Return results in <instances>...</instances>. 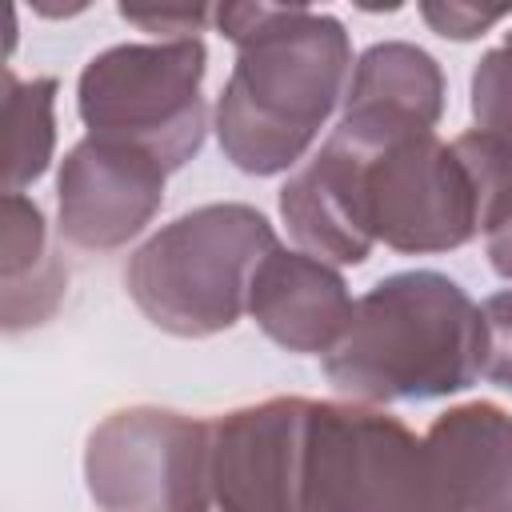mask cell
<instances>
[{
  "instance_id": "cell-1",
  "label": "cell",
  "mask_w": 512,
  "mask_h": 512,
  "mask_svg": "<svg viewBox=\"0 0 512 512\" xmlns=\"http://www.w3.org/2000/svg\"><path fill=\"white\" fill-rule=\"evenodd\" d=\"M212 20L236 44L216 100L220 152L248 176L288 172L348 96V32L304 4H220Z\"/></svg>"
},
{
  "instance_id": "cell-2",
  "label": "cell",
  "mask_w": 512,
  "mask_h": 512,
  "mask_svg": "<svg viewBox=\"0 0 512 512\" xmlns=\"http://www.w3.org/2000/svg\"><path fill=\"white\" fill-rule=\"evenodd\" d=\"M324 376L356 404L436 400L480 376V308L444 272L416 268L372 284Z\"/></svg>"
},
{
  "instance_id": "cell-3",
  "label": "cell",
  "mask_w": 512,
  "mask_h": 512,
  "mask_svg": "<svg viewBox=\"0 0 512 512\" xmlns=\"http://www.w3.org/2000/svg\"><path fill=\"white\" fill-rule=\"evenodd\" d=\"M276 232L252 204H204L148 236L124 288L136 308L172 336H216L248 312V288Z\"/></svg>"
},
{
  "instance_id": "cell-4",
  "label": "cell",
  "mask_w": 512,
  "mask_h": 512,
  "mask_svg": "<svg viewBox=\"0 0 512 512\" xmlns=\"http://www.w3.org/2000/svg\"><path fill=\"white\" fill-rule=\"evenodd\" d=\"M304 512H452L428 440L372 404L312 400Z\"/></svg>"
},
{
  "instance_id": "cell-5",
  "label": "cell",
  "mask_w": 512,
  "mask_h": 512,
  "mask_svg": "<svg viewBox=\"0 0 512 512\" xmlns=\"http://www.w3.org/2000/svg\"><path fill=\"white\" fill-rule=\"evenodd\" d=\"M204 68L208 52L200 36L116 44L80 72V120L88 136L144 148L168 172L184 168L208 132V104L200 96Z\"/></svg>"
},
{
  "instance_id": "cell-6",
  "label": "cell",
  "mask_w": 512,
  "mask_h": 512,
  "mask_svg": "<svg viewBox=\"0 0 512 512\" xmlns=\"http://www.w3.org/2000/svg\"><path fill=\"white\" fill-rule=\"evenodd\" d=\"M364 144V204L376 240H384L392 252L424 256L452 252L480 232L484 212L476 180L460 152L432 128H408Z\"/></svg>"
},
{
  "instance_id": "cell-7",
  "label": "cell",
  "mask_w": 512,
  "mask_h": 512,
  "mask_svg": "<svg viewBox=\"0 0 512 512\" xmlns=\"http://www.w3.org/2000/svg\"><path fill=\"white\" fill-rule=\"evenodd\" d=\"M304 396H272L204 420L188 512H304Z\"/></svg>"
},
{
  "instance_id": "cell-8",
  "label": "cell",
  "mask_w": 512,
  "mask_h": 512,
  "mask_svg": "<svg viewBox=\"0 0 512 512\" xmlns=\"http://www.w3.org/2000/svg\"><path fill=\"white\" fill-rule=\"evenodd\" d=\"M204 420L172 408H120L88 436L84 480L104 512H188Z\"/></svg>"
},
{
  "instance_id": "cell-9",
  "label": "cell",
  "mask_w": 512,
  "mask_h": 512,
  "mask_svg": "<svg viewBox=\"0 0 512 512\" xmlns=\"http://www.w3.org/2000/svg\"><path fill=\"white\" fill-rule=\"evenodd\" d=\"M164 176L168 168L144 148L84 136L56 176L60 236L80 252L124 248L160 212Z\"/></svg>"
},
{
  "instance_id": "cell-10",
  "label": "cell",
  "mask_w": 512,
  "mask_h": 512,
  "mask_svg": "<svg viewBox=\"0 0 512 512\" xmlns=\"http://www.w3.org/2000/svg\"><path fill=\"white\" fill-rule=\"evenodd\" d=\"M364 164L368 144L336 124L324 148L280 188V216L308 256L336 264L368 260L376 236L368 228Z\"/></svg>"
},
{
  "instance_id": "cell-11",
  "label": "cell",
  "mask_w": 512,
  "mask_h": 512,
  "mask_svg": "<svg viewBox=\"0 0 512 512\" xmlns=\"http://www.w3.org/2000/svg\"><path fill=\"white\" fill-rule=\"evenodd\" d=\"M352 312L348 284L332 264L280 244L260 260L248 288V316L256 328L296 356H328L348 332Z\"/></svg>"
},
{
  "instance_id": "cell-12",
  "label": "cell",
  "mask_w": 512,
  "mask_h": 512,
  "mask_svg": "<svg viewBox=\"0 0 512 512\" xmlns=\"http://www.w3.org/2000/svg\"><path fill=\"white\" fill-rule=\"evenodd\" d=\"M424 440L452 512H512V416L500 404L448 408Z\"/></svg>"
},
{
  "instance_id": "cell-13",
  "label": "cell",
  "mask_w": 512,
  "mask_h": 512,
  "mask_svg": "<svg viewBox=\"0 0 512 512\" xmlns=\"http://www.w3.org/2000/svg\"><path fill=\"white\" fill-rule=\"evenodd\" d=\"M444 112V72L440 64L404 40L372 44L344 96L340 124L368 136L388 140L408 128H436Z\"/></svg>"
},
{
  "instance_id": "cell-14",
  "label": "cell",
  "mask_w": 512,
  "mask_h": 512,
  "mask_svg": "<svg viewBox=\"0 0 512 512\" xmlns=\"http://www.w3.org/2000/svg\"><path fill=\"white\" fill-rule=\"evenodd\" d=\"M0 280H4V328L20 332L44 324L68 284L64 264L48 248L44 212L24 192H4L0 228Z\"/></svg>"
},
{
  "instance_id": "cell-15",
  "label": "cell",
  "mask_w": 512,
  "mask_h": 512,
  "mask_svg": "<svg viewBox=\"0 0 512 512\" xmlns=\"http://www.w3.org/2000/svg\"><path fill=\"white\" fill-rule=\"evenodd\" d=\"M56 80L36 76V80H16L8 68L4 76V120H8V160H4V188L20 192L24 184L40 180L52 148H56Z\"/></svg>"
},
{
  "instance_id": "cell-16",
  "label": "cell",
  "mask_w": 512,
  "mask_h": 512,
  "mask_svg": "<svg viewBox=\"0 0 512 512\" xmlns=\"http://www.w3.org/2000/svg\"><path fill=\"white\" fill-rule=\"evenodd\" d=\"M472 116L512 160V32L500 48H488L472 72Z\"/></svg>"
},
{
  "instance_id": "cell-17",
  "label": "cell",
  "mask_w": 512,
  "mask_h": 512,
  "mask_svg": "<svg viewBox=\"0 0 512 512\" xmlns=\"http://www.w3.org/2000/svg\"><path fill=\"white\" fill-rule=\"evenodd\" d=\"M480 376L512 392V288L480 304Z\"/></svg>"
},
{
  "instance_id": "cell-18",
  "label": "cell",
  "mask_w": 512,
  "mask_h": 512,
  "mask_svg": "<svg viewBox=\"0 0 512 512\" xmlns=\"http://www.w3.org/2000/svg\"><path fill=\"white\" fill-rule=\"evenodd\" d=\"M420 16L440 32V36H452V40H472L480 32H488L492 24H500L504 16H512V4L504 8H476V4H420Z\"/></svg>"
},
{
  "instance_id": "cell-19",
  "label": "cell",
  "mask_w": 512,
  "mask_h": 512,
  "mask_svg": "<svg viewBox=\"0 0 512 512\" xmlns=\"http://www.w3.org/2000/svg\"><path fill=\"white\" fill-rule=\"evenodd\" d=\"M120 16L156 40H196V32L216 16V8H120Z\"/></svg>"
},
{
  "instance_id": "cell-20",
  "label": "cell",
  "mask_w": 512,
  "mask_h": 512,
  "mask_svg": "<svg viewBox=\"0 0 512 512\" xmlns=\"http://www.w3.org/2000/svg\"><path fill=\"white\" fill-rule=\"evenodd\" d=\"M484 240H488V260H492V268H496L504 280H512V208L484 232Z\"/></svg>"
}]
</instances>
